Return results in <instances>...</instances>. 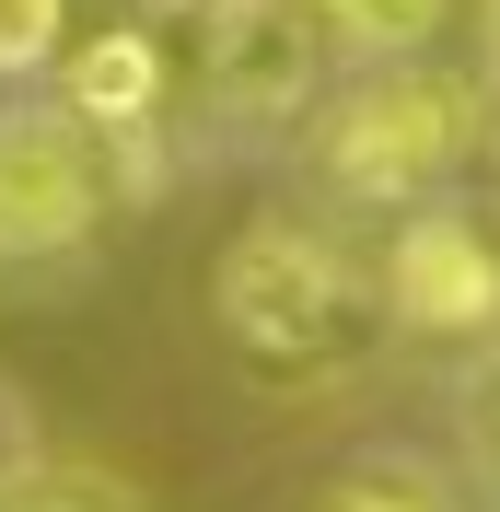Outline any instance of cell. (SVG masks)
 <instances>
[{
    "mask_svg": "<svg viewBox=\"0 0 500 512\" xmlns=\"http://www.w3.org/2000/svg\"><path fill=\"white\" fill-rule=\"evenodd\" d=\"M466 454H477V478H489V501H500V361L466 384Z\"/></svg>",
    "mask_w": 500,
    "mask_h": 512,
    "instance_id": "cell-11",
    "label": "cell"
},
{
    "mask_svg": "<svg viewBox=\"0 0 500 512\" xmlns=\"http://www.w3.org/2000/svg\"><path fill=\"white\" fill-rule=\"evenodd\" d=\"M477 128H489V70L477 59H349V82L314 105V175L349 210H431L454 198Z\"/></svg>",
    "mask_w": 500,
    "mask_h": 512,
    "instance_id": "cell-2",
    "label": "cell"
},
{
    "mask_svg": "<svg viewBox=\"0 0 500 512\" xmlns=\"http://www.w3.org/2000/svg\"><path fill=\"white\" fill-rule=\"evenodd\" d=\"M0 512H140L94 466H0Z\"/></svg>",
    "mask_w": 500,
    "mask_h": 512,
    "instance_id": "cell-9",
    "label": "cell"
},
{
    "mask_svg": "<svg viewBox=\"0 0 500 512\" xmlns=\"http://www.w3.org/2000/svg\"><path fill=\"white\" fill-rule=\"evenodd\" d=\"M338 59H477L500 70V0H314Z\"/></svg>",
    "mask_w": 500,
    "mask_h": 512,
    "instance_id": "cell-7",
    "label": "cell"
},
{
    "mask_svg": "<svg viewBox=\"0 0 500 512\" xmlns=\"http://www.w3.org/2000/svg\"><path fill=\"white\" fill-rule=\"evenodd\" d=\"M373 280H384V315L407 338H500V222H477L454 198L396 210Z\"/></svg>",
    "mask_w": 500,
    "mask_h": 512,
    "instance_id": "cell-5",
    "label": "cell"
},
{
    "mask_svg": "<svg viewBox=\"0 0 500 512\" xmlns=\"http://www.w3.org/2000/svg\"><path fill=\"white\" fill-rule=\"evenodd\" d=\"M291 512H442V478L419 454H349V466H326Z\"/></svg>",
    "mask_w": 500,
    "mask_h": 512,
    "instance_id": "cell-8",
    "label": "cell"
},
{
    "mask_svg": "<svg viewBox=\"0 0 500 512\" xmlns=\"http://www.w3.org/2000/svg\"><path fill=\"white\" fill-rule=\"evenodd\" d=\"M210 326L268 384H326L396 338L373 256H349L326 222H245L210 256Z\"/></svg>",
    "mask_w": 500,
    "mask_h": 512,
    "instance_id": "cell-1",
    "label": "cell"
},
{
    "mask_svg": "<svg viewBox=\"0 0 500 512\" xmlns=\"http://www.w3.org/2000/svg\"><path fill=\"white\" fill-rule=\"evenodd\" d=\"M175 70L221 128H291L326 105L338 35L314 0H175Z\"/></svg>",
    "mask_w": 500,
    "mask_h": 512,
    "instance_id": "cell-3",
    "label": "cell"
},
{
    "mask_svg": "<svg viewBox=\"0 0 500 512\" xmlns=\"http://www.w3.org/2000/svg\"><path fill=\"white\" fill-rule=\"evenodd\" d=\"M163 82H175V47H163L152 24H94L59 59V105L82 128H105L128 163H140V140H152V117H163Z\"/></svg>",
    "mask_w": 500,
    "mask_h": 512,
    "instance_id": "cell-6",
    "label": "cell"
},
{
    "mask_svg": "<svg viewBox=\"0 0 500 512\" xmlns=\"http://www.w3.org/2000/svg\"><path fill=\"white\" fill-rule=\"evenodd\" d=\"M47 59H70V0H0V82H35Z\"/></svg>",
    "mask_w": 500,
    "mask_h": 512,
    "instance_id": "cell-10",
    "label": "cell"
},
{
    "mask_svg": "<svg viewBox=\"0 0 500 512\" xmlns=\"http://www.w3.org/2000/svg\"><path fill=\"white\" fill-rule=\"evenodd\" d=\"M128 152L105 128H82L70 105H12L0 117V268H47L82 256L94 222L117 210Z\"/></svg>",
    "mask_w": 500,
    "mask_h": 512,
    "instance_id": "cell-4",
    "label": "cell"
}]
</instances>
